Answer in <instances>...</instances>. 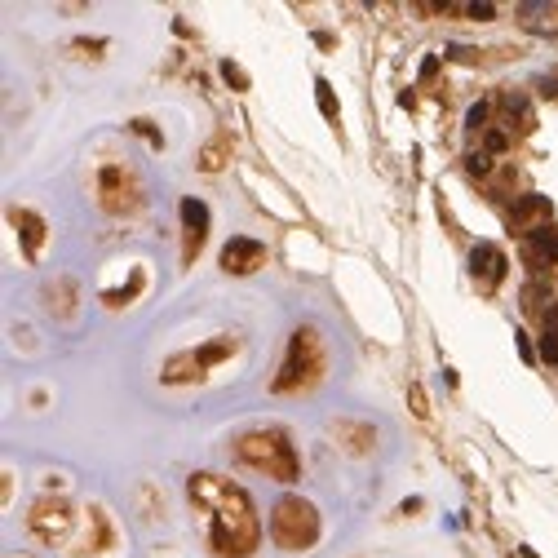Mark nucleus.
I'll return each instance as SVG.
<instances>
[{
	"label": "nucleus",
	"mask_w": 558,
	"mask_h": 558,
	"mask_svg": "<svg viewBox=\"0 0 558 558\" xmlns=\"http://www.w3.org/2000/svg\"><path fill=\"white\" fill-rule=\"evenodd\" d=\"M186 496L204 519V541H209L213 558H248L257 550L262 527H257L253 501L244 496V488L217 479V474H191Z\"/></svg>",
	"instance_id": "f257e3e1"
},
{
	"label": "nucleus",
	"mask_w": 558,
	"mask_h": 558,
	"mask_svg": "<svg viewBox=\"0 0 558 558\" xmlns=\"http://www.w3.org/2000/svg\"><path fill=\"white\" fill-rule=\"evenodd\" d=\"M324 368H328V350H324V337H319V328H297V333L288 337L284 364H279L275 395H293V390L319 386Z\"/></svg>",
	"instance_id": "f03ea898"
},
{
	"label": "nucleus",
	"mask_w": 558,
	"mask_h": 558,
	"mask_svg": "<svg viewBox=\"0 0 558 558\" xmlns=\"http://www.w3.org/2000/svg\"><path fill=\"white\" fill-rule=\"evenodd\" d=\"M235 457L253 470H262L266 479H279V483H293L297 479V448L288 443L284 430H248L235 439Z\"/></svg>",
	"instance_id": "7ed1b4c3"
},
{
	"label": "nucleus",
	"mask_w": 558,
	"mask_h": 558,
	"mask_svg": "<svg viewBox=\"0 0 558 558\" xmlns=\"http://www.w3.org/2000/svg\"><path fill=\"white\" fill-rule=\"evenodd\" d=\"M80 523H85V510H76L67 496H40L27 510V532L36 536L40 545H49V550H54V545L58 550H71Z\"/></svg>",
	"instance_id": "20e7f679"
},
{
	"label": "nucleus",
	"mask_w": 558,
	"mask_h": 558,
	"mask_svg": "<svg viewBox=\"0 0 558 558\" xmlns=\"http://www.w3.org/2000/svg\"><path fill=\"white\" fill-rule=\"evenodd\" d=\"M271 536L279 550H310L319 541V510L306 496H279L271 510Z\"/></svg>",
	"instance_id": "39448f33"
},
{
	"label": "nucleus",
	"mask_w": 558,
	"mask_h": 558,
	"mask_svg": "<svg viewBox=\"0 0 558 558\" xmlns=\"http://www.w3.org/2000/svg\"><path fill=\"white\" fill-rule=\"evenodd\" d=\"M235 346H240V337H213L209 346H200V350H182V355H173L169 364H164L160 381H169V386H186V381H204L217 364H222L226 355H235Z\"/></svg>",
	"instance_id": "423d86ee"
},
{
	"label": "nucleus",
	"mask_w": 558,
	"mask_h": 558,
	"mask_svg": "<svg viewBox=\"0 0 558 558\" xmlns=\"http://www.w3.org/2000/svg\"><path fill=\"white\" fill-rule=\"evenodd\" d=\"M93 191H98V204L107 213H138L142 209V186L133 178L124 164L107 160L98 164V173H93Z\"/></svg>",
	"instance_id": "0eeeda50"
},
{
	"label": "nucleus",
	"mask_w": 558,
	"mask_h": 558,
	"mask_svg": "<svg viewBox=\"0 0 558 558\" xmlns=\"http://www.w3.org/2000/svg\"><path fill=\"white\" fill-rule=\"evenodd\" d=\"M116 523H111V514L102 510V505H85V523H80V536L76 545H71V554L76 558H102L116 550Z\"/></svg>",
	"instance_id": "6e6552de"
},
{
	"label": "nucleus",
	"mask_w": 558,
	"mask_h": 558,
	"mask_svg": "<svg viewBox=\"0 0 558 558\" xmlns=\"http://www.w3.org/2000/svg\"><path fill=\"white\" fill-rule=\"evenodd\" d=\"M209 235V209L204 200H182V266H191Z\"/></svg>",
	"instance_id": "1a4fd4ad"
},
{
	"label": "nucleus",
	"mask_w": 558,
	"mask_h": 558,
	"mask_svg": "<svg viewBox=\"0 0 558 558\" xmlns=\"http://www.w3.org/2000/svg\"><path fill=\"white\" fill-rule=\"evenodd\" d=\"M262 262H266V244L248 240V235H231L226 248H222V271L226 275H253Z\"/></svg>",
	"instance_id": "9d476101"
},
{
	"label": "nucleus",
	"mask_w": 558,
	"mask_h": 558,
	"mask_svg": "<svg viewBox=\"0 0 558 558\" xmlns=\"http://www.w3.org/2000/svg\"><path fill=\"white\" fill-rule=\"evenodd\" d=\"M523 262L532 266L536 275L554 271V266H558V231H554V226H541V231L523 235Z\"/></svg>",
	"instance_id": "9b49d317"
},
{
	"label": "nucleus",
	"mask_w": 558,
	"mask_h": 558,
	"mask_svg": "<svg viewBox=\"0 0 558 558\" xmlns=\"http://www.w3.org/2000/svg\"><path fill=\"white\" fill-rule=\"evenodd\" d=\"M470 266H474V279H479L483 293H492V288L505 279V271H510V266H505V253L496 244H479V248H474Z\"/></svg>",
	"instance_id": "f8f14e48"
},
{
	"label": "nucleus",
	"mask_w": 558,
	"mask_h": 558,
	"mask_svg": "<svg viewBox=\"0 0 558 558\" xmlns=\"http://www.w3.org/2000/svg\"><path fill=\"white\" fill-rule=\"evenodd\" d=\"M510 222H514V231H523V235L541 231V226H550V200H545V195H523V200H514Z\"/></svg>",
	"instance_id": "ddd939ff"
},
{
	"label": "nucleus",
	"mask_w": 558,
	"mask_h": 558,
	"mask_svg": "<svg viewBox=\"0 0 558 558\" xmlns=\"http://www.w3.org/2000/svg\"><path fill=\"white\" fill-rule=\"evenodd\" d=\"M9 217H14V226L23 231V248H27V257H36V253H40V244H45V222H40L36 213H27V209H14Z\"/></svg>",
	"instance_id": "4468645a"
},
{
	"label": "nucleus",
	"mask_w": 558,
	"mask_h": 558,
	"mask_svg": "<svg viewBox=\"0 0 558 558\" xmlns=\"http://www.w3.org/2000/svg\"><path fill=\"white\" fill-rule=\"evenodd\" d=\"M333 434H341V439H346V448H350V452H368V448H372V430H368V426L333 421Z\"/></svg>",
	"instance_id": "2eb2a0df"
},
{
	"label": "nucleus",
	"mask_w": 558,
	"mask_h": 558,
	"mask_svg": "<svg viewBox=\"0 0 558 558\" xmlns=\"http://www.w3.org/2000/svg\"><path fill=\"white\" fill-rule=\"evenodd\" d=\"M226 155H231V142H226V138L209 142V147L200 151V169H204V173H217V169L226 164Z\"/></svg>",
	"instance_id": "dca6fc26"
},
{
	"label": "nucleus",
	"mask_w": 558,
	"mask_h": 558,
	"mask_svg": "<svg viewBox=\"0 0 558 558\" xmlns=\"http://www.w3.org/2000/svg\"><path fill=\"white\" fill-rule=\"evenodd\" d=\"M45 297L54 302V293H49V288H45ZM58 315L62 319L76 315V284H71V279H58Z\"/></svg>",
	"instance_id": "f3484780"
},
{
	"label": "nucleus",
	"mask_w": 558,
	"mask_h": 558,
	"mask_svg": "<svg viewBox=\"0 0 558 558\" xmlns=\"http://www.w3.org/2000/svg\"><path fill=\"white\" fill-rule=\"evenodd\" d=\"M133 129H138V133H142V138H147V142H155V147H164V138H160V133L151 129L147 120H133Z\"/></svg>",
	"instance_id": "a211bd4d"
},
{
	"label": "nucleus",
	"mask_w": 558,
	"mask_h": 558,
	"mask_svg": "<svg viewBox=\"0 0 558 558\" xmlns=\"http://www.w3.org/2000/svg\"><path fill=\"white\" fill-rule=\"evenodd\" d=\"M412 408H417V417H421V421H426V417H430V412H426V395H421V390H417V386H412Z\"/></svg>",
	"instance_id": "6ab92c4d"
},
{
	"label": "nucleus",
	"mask_w": 558,
	"mask_h": 558,
	"mask_svg": "<svg viewBox=\"0 0 558 558\" xmlns=\"http://www.w3.org/2000/svg\"><path fill=\"white\" fill-rule=\"evenodd\" d=\"M222 71H226V80H235V85H248V80H244V71H240V67H231V62H226Z\"/></svg>",
	"instance_id": "aec40b11"
}]
</instances>
